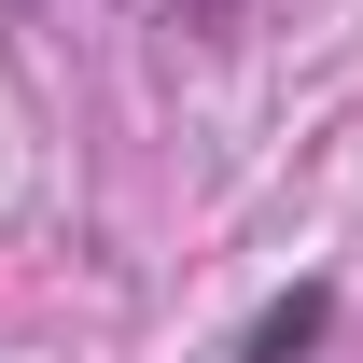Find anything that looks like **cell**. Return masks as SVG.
<instances>
[{"label": "cell", "mask_w": 363, "mask_h": 363, "mask_svg": "<svg viewBox=\"0 0 363 363\" xmlns=\"http://www.w3.org/2000/svg\"><path fill=\"white\" fill-rule=\"evenodd\" d=\"M321 335H335V279H294V294L238 335V363H321Z\"/></svg>", "instance_id": "1"}]
</instances>
